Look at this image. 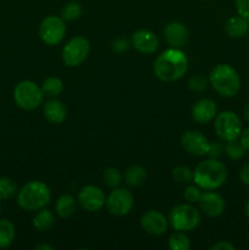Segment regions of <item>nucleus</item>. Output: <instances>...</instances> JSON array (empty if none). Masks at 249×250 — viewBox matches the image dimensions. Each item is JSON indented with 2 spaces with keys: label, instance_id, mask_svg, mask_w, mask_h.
<instances>
[{
  "label": "nucleus",
  "instance_id": "39",
  "mask_svg": "<svg viewBox=\"0 0 249 250\" xmlns=\"http://www.w3.org/2000/svg\"><path fill=\"white\" fill-rule=\"evenodd\" d=\"M34 249L36 250H53L54 248L51 246H49V244H38V246L34 247Z\"/></svg>",
  "mask_w": 249,
  "mask_h": 250
},
{
  "label": "nucleus",
  "instance_id": "5",
  "mask_svg": "<svg viewBox=\"0 0 249 250\" xmlns=\"http://www.w3.org/2000/svg\"><path fill=\"white\" fill-rule=\"evenodd\" d=\"M168 225L175 231L189 232L197 229L202 221V214L193 204H177L170 210L168 214Z\"/></svg>",
  "mask_w": 249,
  "mask_h": 250
},
{
  "label": "nucleus",
  "instance_id": "15",
  "mask_svg": "<svg viewBox=\"0 0 249 250\" xmlns=\"http://www.w3.org/2000/svg\"><path fill=\"white\" fill-rule=\"evenodd\" d=\"M198 205H199L200 211L209 217L220 216L224 214L225 208H226L224 198L219 193L212 192V190L202 193Z\"/></svg>",
  "mask_w": 249,
  "mask_h": 250
},
{
  "label": "nucleus",
  "instance_id": "23",
  "mask_svg": "<svg viewBox=\"0 0 249 250\" xmlns=\"http://www.w3.org/2000/svg\"><path fill=\"white\" fill-rule=\"evenodd\" d=\"M15 226L6 219H0V249L9 248L15 239Z\"/></svg>",
  "mask_w": 249,
  "mask_h": 250
},
{
  "label": "nucleus",
  "instance_id": "41",
  "mask_svg": "<svg viewBox=\"0 0 249 250\" xmlns=\"http://www.w3.org/2000/svg\"><path fill=\"white\" fill-rule=\"evenodd\" d=\"M244 212H246L247 217L249 219V200L246 203V207H244Z\"/></svg>",
  "mask_w": 249,
  "mask_h": 250
},
{
  "label": "nucleus",
  "instance_id": "3",
  "mask_svg": "<svg viewBox=\"0 0 249 250\" xmlns=\"http://www.w3.org/2000/svg\"><path fill=\"white\" fill-rule=\"evenodd\" d=\"M209 84L221 97L233 98L241 89V78L231 65L220 63L210 71Z\"/></svg>",
  "mask_w": 249,
  "mask_h": 250
},
{
  "label": "nucleus",
  "instance_id": "34",
  "mask_svg": "<svg viewBox=\"0 0 249 250\" xmlns=\"http://www.w3.org/2000/svg\"><path fill=\"white\" fill-rule=\"evenodd\" d=\"M131 46V41H128L127 38H116L111 44V49L115 53H124L127 51Z\"/></svg>",
  "mask_w": 249,
  "mask_h": 250
},
{
  "label": "nucleus",
  "instance_id": "11",
  "mask_svg": "<svg viewBox=\"0 0 249 250\" xmlns=\"http://www.w3.org/2000/svg\"><path fill=\"white\" fill-rule=\"evenodd\" d=\"M77 202L85 211L97 212L105 207L106 197L104 190L94 185H88L81 188L77 195Z\"/></svg>",
  "mask_w": 249,
  "mask_h": 250
},
{
  "label": "nucleus",
  "instance_id": "14",
  "mask_svg": "<svg viewBox=\"0 0 249 250\" xmlns=\"http://www.w3.org/2000/svg\"><path fill=\"white\" fill-rule=\"evenodd\" d=\"M131 46L144 55L154 54L159 49V38L149 29H138L131 37Z\"/></svg>",
  "mask_w": 249,
  "mask_h": 250
},
{
  "label": "nucleus",
  "instance_id": "16",
  "mask_svg": "<svg viewBox=\"0 0 249 250\" xmlns=\"http://www.w3.org/2000/svg\"><path fill=\"white\" fill-rule=\"evenodd\" d=\"M164 38L171 48L181 49L189 39V31L182 22L173 21L165 26L163 31Z\"/></svg>",
  "mask_w": 249,
  "mask_h": 250
},
{
  "label": "nucleus",
  "instance_id": "20",
  "mask_svg": "<svg viewBox=\"0 0 249 250\" xmlns=\"http://www.w3.org/2000/svg\"><path fill=\"white\" fill-rule=\"evenodd\" d=\"M77 199L71 194H63L58 199L55 204V211L61 219H68L77 210Z\"/></svg>",
  "mask_w": 249,
  "mask_h": 250
},
{
  "label": "nucleus",
  "instance_id": "1",
  "mask_svg": "<svg viewBox=\"0 0 249 250\" xmlns=\"http://www.w3.org/2000/svg\"><path fill=\"white\" fill-rule=\"evenodd\" d=\"M188 71V59L178 48L166 49L155 59L154 73L163 82H176Z\"/></svg>",
  "mask_w": 249,
  "mask_h": 250
},
{
  "label": "nucleus",
  "instance_id": "28",
  "mask_svg": "<svg viewBox=\"0 0 249 250\" xmlns=\"http://www.w3.org/2000/svg\"><path fill=\"white\" fill-rule=\"evenodd\" d=\"M225 154H226L231 160H241V159L246 155V149H244V146H242V143L238 139H234V141L226 142V146H225Z\"/></svg>",
  "mask_w": 249,
  "mask_h": 250
},
{
  "label": "nucleus",
  "instance_id": "26",
  "mask_svg": "<svg viewBox=\"0 0 249 250\" xmlns=\"http://www.w3.org/2000/svg\"><path fill=\"white\" fill-rule=\"evenodd\" d=\"M172 178L178 185H189L193 181V171L192 168L186 165L176 166L172 170Z\"/></svg>",
  "mask_w": 249,
  "mask_h": 250
},
{
  "label": "nucleus",
  "instance_id": "31",
  "mask_svg": "<svg viewBox=\"0 0 249 250\" xmlns=\"http://www.w3.org/2000/svg\"><path fill=\"white\" fill-rule=\"evenodd\" d=\"M208 85H209V78L204 77L200 73H197V75L192 76L189 78V82H188V87L192 92L195 93H203L207 90Z\"/></svg>",
  "mask_w": 249,
  "mask_h": 250
},
{
  "label": "nucleus",
  "instance_id": "38",
  "mask_svg": "<svg viewBox=\"0 0 249 250\" xmlns=\"http://www.w3.org/2000/svg\"><path fill=\"white\" fill-rule=\"evenodd\" d=\"M239 142H241L246 150H249V127L242 131L241 136H239Z\"/></svg>",
  "mask_w": 249,
  "mask_h": 250
},
{
  "label": "nucleus",
  "instance_id": "35",
  "mask_svg": "<svg viewBox=\"0 0 249 250\" xmlns=\"http://www.w3.org/2000/svg\"><path fill=\"white\" fill-rule=\"evenodd\" d=\"M237 14L249 21V0H234Z\"/></svg>",
  "mask_w": 249,
  "mask_h": 250
},
{
  "label": "nucleus",
  "instance_id": "24",
  "mask_svg": "<svg viewBox=\"0 0 249 250\" xmlns=\"http://www.w3.org/2000/svg\"><path fill=\"white\" fill-rule=\"evenodd\" d=\"M41 88L44 97L58 98L63 90V82L59 77H48L42 83Z\"/></svg>",
  "mask_w": 249,
  "mask_h": 250
},
{
  "label": "nucleus",
  "instance_id": "6",
  "mask_svg": "<svg viewBox=\"0 0 249 250\" xmlns=\"http://www.w3.org/2000/svg\"><path fill=\"white\" fill-rule=\"evenodd\" d=\"M44 94L42 88L33 81L24 80L16 84L14 89V100L19 107L27 111L36 110L43 104Z\"/></svg>",
  "mask_w": 249,
  "mask_h": 250
},
{
  "label": "nucleus",
  "instance_id": "13",
  "mask_svg": "<svg viewBox=\"0 0 249 250\" xmlns=\"http://www.w3.org/2000/svg\"><path fill=\"white\" fill-rule=\"evenodd\" d=\"M168 219L158 210H149L141 217V227L145 233L151 236H161L166 232Z\"/></svg>",
  "mask_w": 249,
  "mask_h": 250
},
{
  "label": "nucleus",
  "instance_id": "36",
  "mask_svg": "<svg viewBox=\"0 0 249 250\" xmlns=\"http://www.w3.org/2000/svg\"><path fill=\"white\" fill-rule=\"evenodd\" d=\"M210 250H234V246L227 241H221L215 243L209 248Z\"/></svg>",
  "mask_w": 249,
  "mask_h": 250
},
{
  "label": "nucleus",
  "instance_id": "27",
  "mask_svg": "<svg viewBox=\"0 0 249 250\" xmlns=\"http://www.w3.org/2000/svg\"><path fill=\"white\" fill-rule=\"evenodd\" d=\"M82 12L83 9L82 6H81L80 2L70 1L62 7V10H61V16H62V19L65 20V21L72 22L80 19V17L82 16Z\"/></svg>",
  "mask_w": 249,
  "mask_h": 250
},
{
  "label": "nucleus",
  "instance_id": "10",
  "mask_svg": "<svg viewBox=\"0 0 249 250\" xmlns=\"http://www.w3.org/2000/svg\"><path fill=\"white\" fill-rule=\"evenodd\" d=\"M134 205L133 194L126 188H112L111 192L106 197L105 207L107 211L114 216H126L131 212Z\"/></svg>",
  "mask_w": 249,
  "mask_h": 250
},
{
  "label": "nucleus",
  "instance_id": "25",
  "mask_svg": "<svg viewBox=\"0 0 249 250\" xmlns=\"http://www.w3.org/2000/svg\"><path fill=\"white\" fill-rule=\"evenodd\" d=\"M168 248L171 250H189L190 241L185 232L176 231L168 237Z\"/></svg>",
  "mask_w": 249,
  "mask_h": 250
},
{
  "label": "nucleus",
  "instance_id": "22",
  "mask_svg": "<svg viewBox=\"0 0 249 250\" xmlns=\"http://www.w3.org/2000/svg\"><path fill=\"white\" fill-rule=\"evenodd\" d=\"M146 170L141 165H132L124 172V182L129 187H141L146 181Z\"/></svg>",
  "mask_w": 249,
  "mask_h": 250
},
{
  "label": "nucleus",
  "instance_id": "18",
  "mask_svg": "<svg viewBox=\"0 0 249 250\" xmlns=\"http://www.w3.org/2000/svg\"><path fill=\"white\" fill-rule=\"evenodd\" d=\"M43 115L51 124H62L67 117V109L61 100L50 98L43 104Z\"/></svg>",
  "mask_w": 249,
  "mask_h": 250
},
{
  "label": "nucleus",
  "instance_id": "30",
  "mask_svg": "<svg viewBox=\"0 0 249 250\" xmlns=\"http://www.w3.org/2000/svg\"><path fill=\"white\" fill-rule=\"evenodd\" d=\"M103 180L109 188H116L120 187L124 177H122V173L120 172V170L115 167H109L103 173Z\"/></svg>",
  "mask_w": 249,
  "mask_h": 250
},
{
  "label": "nucleus",
  "instance_id": "21",
  "mask_svg": "<svg viewBox=\"0 0 249 250\" xmlns=\"http://www.w3.org/2000/svg\"><path fill=\"white\" fill-rule=\"evenodd\" d=\"M32 224L38 232H46L53 229V226L55 225V215L51 210L43 208L34 215Z\"/></svg>",
  "mask_w": 249,
  "mask_h": 250
},
{
  "label": "nucleus",
  "instance_id": "42",
  "mask_svg": "<svg viewBox=\"0 0 249 250\" xmlns=\"http://www.w3.org/2000/svg\"><path fill=\"white\" fill-rule=\"evenodd\" d=\"M0 214H1V203H0Z\"/></svg>",
  "mask_w": 249,
  "mask_h": 250
},
{
  "label": "nucleus",
  "instance_id": "19",
  "mask_svg": "<svg viewBox=\"0 0 249 250\" xmlns=\"http://www.w3.org/2000/svg\"><path fill=\"white\" fill-rule=\"evenodd\" d=\"M225 32L231 38H242L249 32V21L242 16H232L225 23Z\"/></svg>",
  "mask_w": 249,
  "mask_h": 250
},
{
  "label": "nucleus",
  "instance_id": "9",
  "mask_svg": "<svg viewBox=\"0 0 249 250\" xmlns=\"http://www.w3.org/2000/svg\"><path fill=\"white\" fill-rule=\"evenodd\" d=\"M66 31L67 28H66L65 20L62 17L50 15L43 19V21L39 24L38 32L42 42L46 45L53 46L62 42L66 36Z\"/></svg>",
  "mask_w": 249,
  "mask_h": 250
},
{
  "label": "nucleus",
  "instance_id": "17",
  "mask_svg": "<svg viewBox=\"0 0 249 250\" xmlns=\"http://www.w3.org/2000/svg\"><path fill=\"white\" fill-rule=\"evenodd\" d=\"M216 103L210 98H202L192 106V119L198 124H209L216 117Z\"/></svg>",
  "mask_w": 249,
  "mask_h": 250
},
{
  "label": "nucleus",
  "instance_id": "32",
  "mask_svg": "<svg viewBox=\"0 0 249 250\" xmlns=\"http://www.w3.org/2000/svg\"><path fill=\"white\" fill-rule=\"evenodd\" d=\"M200 189H202V188H200L199 186L188 185L187 188L183 190V198H185L186 202L189 203V204H195V203L198 204L203 193Z\"/></svg>",
  "mask_w": 249,
  "mask_h": 250
},
{
  "label": "nucleus",
  "instance_id": "40",
  "mask_svg": "<svg viewBox=\"0 0 249 250\" xmlns=\"http://www.w3.org/2000/svg\"><path fill=\"white\" fill-rule=\"evenodd\" d=\"M243 117H244V120H246V121L249 122V103L246 105V106H244Z\"/></svg>",
  "mask_w": 249,
  "mask_h": 250
},
{
  "label": "nucleus",
  "instance_id": "29",
  "mask_svg": "<svg viewBox=\"0 0 249 250\" xmlns=\"http://www.w3.org/2000/svg\"><path fill=\"white\" fill-rule=\"evenodd\" d=\"M17 193L16 183L9 177H0V200L11 199Z\"/></svg>",
  "mask_w": 249,
  "mask_h": 250
},
{
  "label": "nucleus",
  "instance_id": "37",
  "mask_svg": "<svg viewBox=\"0 0 249 250\" xmlns=\"http://www.w3.org/2000/svg\"><path fill=\"white\" fill-rule=\"evenodd\" d=\"M239 178H241V181L243 185L249 186V163L246 164V165L241 168V172H239Z\"/></svg>",
  "mask_w": 249,
  "mask_h": 250
},
{
  "label": "nucleus",
  "instance_id": "12",
  "mask_svg": "<svg viewBox=\"0 0 249 250\" xmlns=\"http://www.w3.org/2000/svg\"><path fill=\"white\" fill-rule=\"evenodd\" d=\"M181 146L188 154L200 158V156H207L210 142L199 131L188 129V131L183 132L182 137H181Z\"/></svg>",
  "mask_w": 249,
  "mask_h": 250
},
{
  "label": "nucleus",
  "instance_id": "33",
  "mask_svg": "<svg viewBox=\"0 0 249 250\" xmlns=\"http://www.w3.org/2000/svg\"><path fill=\"white\" fill-rule=\"evenodd\" d=\"M225 146L222 142L216 141V142H210L209 150H208L207 156L211 159H220L225 154Z\"/></svg>",
  "mask_w": 249,
  "mask_h": 250
},
{
  "label": "nucleus",
  "instance_id": "2",
  "mask_svg": "<svg viewBox=\"0 0 249 250\" xmlns=\"http://www.w3.org/2000/svg\"><path fill=\"white\" fill-rule=\"evenodd\" d=\"M227 180V167L219 159H207L193 171V182L202 189L215 190L222 187Z\"/></svg>",
  "mask_w": 249,
  "mask_h": 250
},
{
  "label": "nucleus",
  "instance_id": "8",
  "mask_svg": "<svg viewBox=\"0 0 249 250\" xmlns=\"http://www.w3.org/2000/svg\"><path fill=\"white\" fill-rule=\"evenodd\" d=\"M90 51V44L85 37L76 36L62 48L61 59L67 67H77L85 61Z\"/></svg>",
  "mask_w": 249,
  "mask_h": 250
},
{
  "label": "nucleus",
  "instance_id": "4",
  "mask_svg": "<svg viewBox=\"0 0 249 250\" xmlns=\"http://www.w3.org/2000/svg\"><path fill=\"white\" fill-rule=\"evenodd\" d=\"M50 200V188L42 181H31L17 193V204L26 211H38L45 208Z\"/></svg>",
  "mask_w": 249,
  "mask_h": 250
},
{
  "label": "nucleus",
  "instance_id": "7",
  "mask_svg": "<svg viewBox=\"0 0 249 250\" xmlns=\"http://www.w3.org/2000/svg\"><path fill=\"white\" fill-rule=\"evenodd\" d=\"M214 129L219 138L224 142L238 139L242 133V122L233 111H222L214 119Z\"/></svg>",
  "mask_w": 249,
  "mask_h": 250
}]
</instances>
